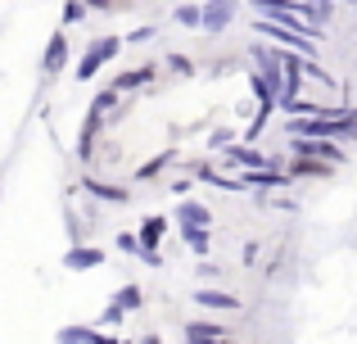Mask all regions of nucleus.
Wrapping results in <instances>:
<instances>
[{
    "mask_svg": "<svg viewBox=\"0 0 357 344\" xmlns=\"http://www.w3.org/2000/svg\"><path fill=\"white\" fill-rule=\"evenodd\" d=\"M63 18H68V23H77V18H82V5H77V0H68V5H63Z\"/></svg>",
    "mask_w": 357,
    "mask_h": 344,
    "instance_id": "17",
    "label": "nucleus"
},
{
    "mask_svg": "<svg viewBox=\"0 0 357 344\" xmlns=\"http://www.w3.org/2000/svg\"><path fill=\"white\" fill-rule=\"evenodd\" d=\"M86 344H114V340H86Z\"/></svg>",
    "mask_w": 357,
    "mask_h": 344,
    "instance_id": "19",
    "label": "nucleus"
},
{
    "mask_svg": "<svg viewBox=\"0 0 357 344\" xmlns=\"http://www.w3.org/2000/svg\"><path fill=\"white\" fill-rule=\"evenodd\" d=\"M199 14H204V23H199V27H208V32H213V27H222V23L231 18V0H213L208 9H199Z\"/></svg>",
    "mask_w": 357,
    "mask_h": 344,
    "instance_id": "4",
    "label": "nucleus"
},
{
    "mask_svg": "<svg viewBox=\"0 0 357 344\" xmlns=\"http://www.w3.org/2000/svg\"><path fill=\"white\" fill-rule=\"evenodd\" d=\"M140 82H149V68H136V73H127V77H118V87L127 91V87H140Z\"/></svg>",
    "mask_w": 357,
    "mask_h": 344,
    "instance_id": "14",
    "label": "nucleus"
},
{
    "mask_svg": "<svg viewBox=\"0 0 357 344\" xmlns=\"http://www.w3.org/2000/svg\"><path fill=\"white\" fill-rule=\"evenodd\" d=\"M231 159H236V163H244V168H262V159H258L253 150H231Z\"/></svg>",
    "mask_w": 357,
    "mask_h": 344,
    "instance_id": "13",
    "label": "nucleus"
},
{
    "mask_svg": "<svg viewBox=\"0 0 357 344\" xmlns=\"http://www.w3.org/2000/svg\"><path fill=\"white\" fill-rule=\"evenodd\" d=\"M258 32H267V36H276V41H285V45H294L298 54H312V36H303V32H294V27H285V23H276V18H262L258 23Z\"/></svg>",
    "mask_w": 357,
    "mask_h": 344,
    "instance_id": "1",
    "label": "nucleus"
},
{
    "mask_svg": "<svg viewBox=\"0 0 357 344\" xmlns=\"http://www.w3.org/2000/svg\"><path fill=\"white\" fill-rule=\"evenodd\" d=\"M145 344H163V340H145Z\"/></svg>",
    "mask_w": 357,
    "mask_h": 344,
    "instance_id": "20",
    "label": "nucleus"
},
{
    "mask_svg": "<svg viewBox=\"0 0 357 344\" xmlns=\"http://www.w3.org/2000/svg\"><path fill=\"white\" fill-rule=\"evenodd\" d=\"M195 299H199L204 308H236V299H231V294H218V290H199Z\"/></svg>",
    "mask_w": 357,
    "mask_h": 344,
    "instance_id": "7",
    "label": "nucleus"
},
{
    "mask_svg": "<svg viewBox=\"0 0 357 344\" xmlns=\"http://www.w3.org/2000/svg\"><path fill=\"white\" fill-rule=\"evenodd\" d=\"M59 340H63V344H86L91 336H86V331H63V336H59Z\"/></svg>",
    "mask_w": 357,
    "mask_h": 344,
    "instance_id": "16",
    "label": "nucleus"
},
{
    "mask_svg": "<svg viewBox=\"0 0 357 344\" xmlns=\"http://www.w3.org/2000/svg\"><path fill=\"white\" fill-rule=\"evenodd\" d=\"M91 190H96V195H109V200H122V190H114V186H96V181H91Z\"/></svg>",
    "mask_w": 357,
    "mask_h": 344,
    "instance_id": "18",
    "label": "nucleus"
},
{
    "mask_svg": "<svg viewBox=\"0 0 357 344\" xmlns=\"http://www.w3.org/2000/svg\"><path fill=\"white\" fill-rule=\"evenodd\" d=\"M100 258H105V254H100V249H73V254L63 258V263H68V267H96Z\"/></svg>",
    "mask_w": 357,
    "mask_h": 344,
    "instance_id": "6",
    "label": "nucleus"
},
{
    "mask_svg": "<svg viewBox=\"0 0 357 344\" xmlns=\"http://www.w3.org/2000/svg\"><path fill=\"white\" fill-rule=\"evenodd\" d=\"M158 236H163V222H145V231H140V245H145V254L158 245Z\"/></svg>",
    "mask_w": 357,
    "mask_h": 344,
    "instance_id": "10",
    "label": "nucleus"
},
{
    "mask_svg": "<svg viewBox=\"0 0 357 344\" xmlns=\"http://www.w3.org/2000/svg\"><path fill=\"white\" fill-rule=\"evenodd\" d=\"M185 240H190V245L199 249V254L208 249V236H204V227H185Z\"/></svg>",
    "mask_w": 357,
    "mask_h": 344,
    "instance_id": "12",
    "label": "nucleus"
},
{
    "mask_svg": "<svg viewBox=\"0 0 357 344\" xmlns=\"http://www.w3.org/2000/svg\"><path fill=\"white\" fill-rule=\"evenodd\" d=\"M63 54H68V41H63V36H54V41H50V50H45V73L63 68Z\"/></svg>",
    "mask_w": 357,
    "mask_h": 344,
    "instance_id": "5",
    "label": "nucleus"
},
{
    "mask_svg": "<svg viewBox=\"0 0 357 344\" xmlns=\"http://www.w3.org/2000/svg\"><path fill=\"white\" fill-rule=\"evenodd\" d=\"M181 222H185V227H208V209H199V204H185V209H181Z\"/></svg>",
    "mask_w": 357,
    "mask_h": 344,
    "instance_id": "8",
    "label": "nucleus"
},
{
    "mask_svg": "<svg viewBox=\"0 0 357 344\" xmlns=\"http://www.w3.org/2000/svg\"><path fill=\"white\" fill-rule=\"evenodd\" d=\"M176 18H181L185 27H199V23H204V14H199L195 5H181V9H176Z\"/></svg>",
    "mask_w": 357,
    "mask_h": 344,
    "instance_id": "11",
    "label": "nucleus"
},
{
    "mask_svg": "<svg viewBox=\"0 0 357 344\" xmlns=\"http://www.w3.org/2000/svg\"><path fill=\"white\" fill-rule=\"evenodd\" d=\"M298 154H326L331 163H340V150H331V145H321V141H298Z\"/></svg>",
    "mask_w": 357,
    "mask_h": 344,
    "instance_id": "9",
    "label": "nucleus"
},
{
    "mask_svg": "<svg viewBox=\"0 0 357 344\" xmlns=\"http://www.w3.org/2000/svg\"><path fill=\"white\" fill-rule=\"evenodd\" d=\"M114 54H118V41H100V45H91L86 59H82V68H77V77H91V73H96L105 59H114Z\"/></svg>",
    "mask_w": 357,
    "mask_h": 344,
    "instance_id": "3",
    "label": "nucleus"
},
{
    "mask_svg": "<svg viewBox=\"0 0 357 344\" xmlns=\"http://www.w3.org/2000/svg\"><path fill=\"white\" fill-rule=\"evenodd\" d=\"M294 172H298V177H326V168H321V163H298Z\"/></svg>",
    "mask_w": 357,
    "mask_h": 344,
    "instance_id": "15",
    "label": "nucleus"
},
{
    "mask_svg": "<svg viewBox=\"0 0 357 344\" xmlns=\"http://www.w3.org/2000/svg\"><path fill=\"white\" fill-rule=\"evenodd\" d=\"M349 132V118H298L294 136H340Z\"/></svg>",
    "mask_w": 357,
    "mask_h": 344,
    "instance_id": "2",
    "label": "nucleus"
}]
</instances>
